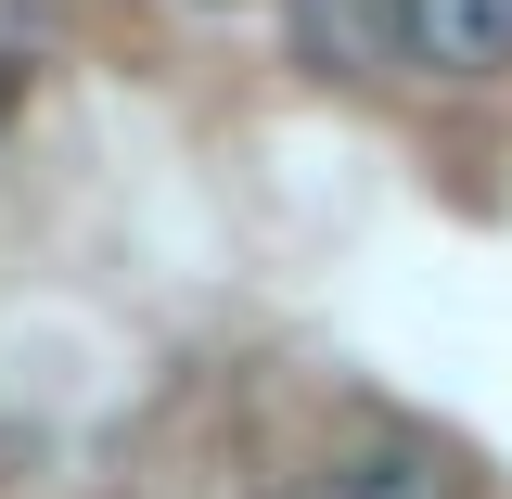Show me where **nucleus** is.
I'll return each instance as SVG.
<instances>
[{
	"label": "nucleus",
	"mask_w": 512,
	"mask_h": 499,
	"mask_svg": "<svg viewBox=\"0 0 512 499\" xmlns=\"http://www.w3.org/2000/svg\"><path fill=\"white\" fill-rule=\"evenodd\" d=\"M346 499H461V461L448 448H372V461H346Z\"/></svg>",
	"instance_id": "nucleus-3"
},
{
	"label": "nucleus",
	"mask_w": 512,
	"mask_h": 499,
	"mask_svg": "<svg viewBox=\"0 0 512 499\" xmlns=\"http://www.w3.org/2000/svg\"><path fill=\"white\" fill-rule=\"evenodd\" d=\"M295 499H346V474H308V487H295Z\"/></svg>",
	"instance_id": "nucleus-4"
},
{
	"label": "nucleus",
	"mask_w": 512,
	"mask_h": 499,
	"mask_svg": "<svg viewBox=\"0 0 512 499\" xmlns=\"http://www.w3.org/2000/svg\"><path fill=\"white\" fill-rule=\"evenodd\" d=\"M397 39L423 77H500L512 64V0H397Z\"/></svg>",
	"instance_id": "nucleus-1"
},
{
	"label": "nucleus",
	"mask_w": 512,
	"mask_h": 499,
	"mask_svg": "<svg viewBox=\"0 0 512 499\" xmlns=\"http://www.w3.org/2000/svg\"><path fill=\"white\" fill-rule=\"evenodd\" d=\"M295 52L372 77V64H410V39H397V0H295Z\"/></svg>",
	"instance_id": "nucleus-2"
}]
</instances>
